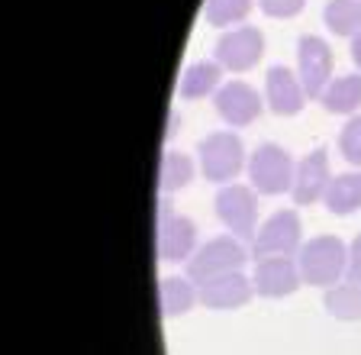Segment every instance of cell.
I'll use <instances>...</instances> for the list:
<instances>
[{
  "label": "cell",
  "mask_w": 361,
  "mask_h": 355,
  "mask_svg": "<svg viewBox=\"0 0 361 355\" xmlns=\"http://www.w3.org/2000/svg\"><path fill=\"white\" fill-rule=\"evenodd\" d=\"M297 265L307 284H336L348 272V252L336 236H316L307 246H300Z\"/></svg>",
  "instance_id": "cell-1"
},
{
  "label": "cell",
  "mask_w": 361,
  "mask_h": 355,
  "mask_svg": "<svg viewBox=\"0 0 361 355\" xmlns=\"http://www.w3.org/2000/svg\"><path fill=\"white\" fill-rule=\"evenodd\" d=\"M248 252L239 242V236H219V239H210L203 249H197V255L188 262V278L203 284V281L216 278V275L226 272H239L245 265Z\"/></svg>",
  "instance_id": "cell-2"
},
{
  "label": "cell",
  "mask_w": 361,
  "mask_h": 355,
  "mask_svg": "<svg viewBox=\"0 0 361 355\" xmlns=\"http://www.w3.org/2000/svg\"><path fill=\"white\" fill-rule=\"evenodd\" d=\"M248 174L262 194H284L287 188H293V159L281 145L262 143L248 162Z\"/></svg>",
  "instance_id": "cell-3"
},
{
  "label": "cell",
  "mask_w": 361,
  "mask_h": 355,
  "mask_svg": "<svg viewBox=\"0 0 361 355\" xmlns=\"http://www.w3.org/2000/svg\"><path fill=\"white\" fill-rule=\"evenodd\" d=\"M200 162L203 174L210 181H233L242 172V162H245L242 139L235 133H213L200 143Z\"/></svg>",
  "instance_id": "cell-4"
},
{
  "label": "cell",
  "mask_w": 361,
  "mask_h": 355,
  "mask_svg": "<svg viewBox=\"0 0 361 355\" xmlns=\"http://www.w3.org/2000/svg\"><path fill=\"white\" fill-rule=\"evenodd\" d=\"M216 217L233 229L239 239H255L258 233V200L255 191L245 184H229L216 194Z\"/></svg>",
  "instance_id": "cell-5"
},
{
  "label": "cell",
  "mask_w": 361,
  "mask_h": 355,
  "mask_svg": "<svg viewBox=\"0 0 361 355\" xmlns=\"http://www.w3.org/2000/svg\"><path fill=\"white\" fill-rule=\"evenodd\" d=\"M155 219H158V239H155L158 242V255L165 258V262H184V258H190L194 242H197L194 219L178 217L168 200L158 204V217Z\"/></svg>",
  "instance_id": "cell-6"
},
{
  "label": "cell",
  "mask_w": 361,
  "mask_h": 355,
  "mask_svg": "<svg viewBox=\"0 0 361 355\" xmlns=\"http://www.w3.org/2000/svg\"><path fill=\"white\" fill-rule=\"evenodd\" d=\"M300 249V217L293 210H278L255 233V255H293Z\"/></svg>",
  "instance_id": "cell-7"
},
{
  "label": "cell",
  "mask_w": 361,
  "mask_h": 355,
  "mask_svg": "<svg viewBox=\"0 0 361 355\" xmlns=\"http://www.w3.org/2000/svg\"><path fill=\"white\" fill-rule=\"evenodd\" d=\"M297 59H300V81H303L307 97H323L329 75H332L329 42L319 36H303L300 46H297Z\"/></svg>",
  "instance_id": "cell-8"
},
{
  "label": "cell",
  "mask_w": 361,
  "mask_h": 355,
  "mask_svg": "<svg viewBox=\"0 0 361 355\" xmlns=\"http://www.w3.org/2000/svg\"><path fill=\"white\" fill-rule=\"evenodd\" d=\"M300 265L290 255H262L255 265V291L262 297H287L300 287Z\"/></svg>",
  "instance_id": "cell-9"
},
{
  "label": "cell",
  "mask_w": 361,
  "mask_h": 355,
  "mask_svg": "<svg viewBox=\"0 0 361 355\" xmlns=\"http://www.w3.org/2000/svg\"><path fill=\"white\" fill-rule=\"evenodd\" d=\"M262 52H264V39L255 26H242V30L226 32L216 42V61L233 71H248L262 59Z\"/></svg>",
  "instance_id": "cell-10"
},
{
  "label": "cell",
  "mask_w": 361,
  "mask_h": 355,
  "mask_svg": "<svg viewBox=\"0 0 361 355\" xmlns=\"http://www.w3.org/2000/svg\"><path fill=\"white\" fill-rule=\"evenodd\" d=\"M216 110L226 123L248 126V123H255L258 114H262V97L245 81H229L216 91Z\"/></svg>",
  "instance_id": "cell-11"
},
{
  "label": "cell",
  "mask_w": 361,
  "mask_h": 355,
  "mask_svg": "<svg viewBox=\"0 0 361 355\" xmlns=\"http://www.w3.org/2000/svg\"><path fill=\"white\" fill-rule=\"evenodd\" d=\"M252 287H255V281H248L242 272H226L210 281H203L200 301L210 310H233L252 301Z\"/></svg>",
  "instance_id": "cell-12"
},
{
  "label": "cell",
  "mask_w": 361,
  "mask_h": 355,
  "mask_svg": "<svg viewBox=\"0 0 361 355\" xmlns=\"http://www.w3.org/2000/svg\"><path fill=\"white\" fill-rule=\"evenodd\" d=\"M326 188H329V159H326V149H316L297 165L290 191L297 204H313L326 194Z\"/></svg>",
  "instance_id": "cell-13"
},
{
  "label": "cell",
  "mask_w": 361,
  "mask_h": 355,
  "mask_svg": "<svg viewBox=\"0 0 361 355\" xmlns=\"http://www.w3.org/2000/svg\"><path fill=\"white\" fill-rule=\"evenodd\" d=\"M264 94H268V107L278 116H293L303 110V84L284 68V65H274L268 68V78H264Z\"/></svg>",
  "instance_id": "cell-14"
},
{
  "label": "cell",
  "mask_w": 361,
  "mask_h": 355,
  "mask_svg": "<svg viewBox=\"0 0 361 355\" xmlns=\"http://www.w3.org/2000/svg\"><path fill=\"white\" fill-rule=\"evenodd\" d=\"M326 207L329 213L336 217H348L361 207V172H352V174H338L336 181H329L326 188Z\"/></svg>",
  "instance_id": "cell-15"
},
{
  "label": "cell",
  "mask_w": 361,
  "mask_h": 355,
  "mask_svg": "<svg viewBox=\"0 0 361 355\" xmlns=\"http://www.w3.org/2000/svg\"><path fill=\"white\" fill-rule=\"evenodd\" d=\"M323 107L329 114H355L361 107V78L342 75L323 91Z\"/></svg>",
  "instance_id": "cell-16"
},
{
  "label": "cell",
  "mask_w": 361,
  "mask_h": 355,
  "mask_svg": "<svg viewBox=\"0 0 361 355\" xmlns=\"http://www.w3.org/2000/svg\"><path fill=\"white\" fill-rule=\"evenodd\" d=\"M219 61H194L184 78H180V97L184 100H197V97H207L210 91H216L219 84Z\"/></svg>",
  "instance_id": "cell-17"
},
{
  "label": "cell",
  "mask_w": 361,
  "mask_h": 355,
  "mask_svg": "<svg viewBox=\"0 0 361 355\" xmlns=\"http://www.w3.org/2000/svg\"><path fill=\"white\" fill-rule=\"evenodd\" d=\"M323 20L336 36H358L361 32V0H329Z\"/></svg>",
  "instance_id": "cell-18"
},
{
  "label": "cell",
  "mask_w": 361,
  "mask_h": 355,
  "mask_svg": "<svg viewBox=\"0 0 361 355\" xmlns=\"http://www.w3.org/2000/svg\"><path fill=\"white\" fill-rule=\"evenodd\" d=\"M326 310L338 320H361V281L326 291Z\"/></svg>",
  "instance_id": "cell-19"
},
{
  "label": "cell",
  "mask_w": 361,
  "mask_h": 355,
  "mask_svg": "<svg viewBox=\"0 0 361 355\" xmlns=\"http://www.w3.org/2000/svg\"><path fill=\"white\" fill-rule=\"evenodd\" d=\"M194 303H197V294H194V284H190V281H184V278L161 281V310H165V317L188 313Z\"/></svg>",
  "instance_id": "cell-20"
},
{
  "label": "cell",
  "mask_w": 361,
  "mask_h": 355,
  "mask_svg": "<svg viewBox=\"0 0 361 355\" xmlns=\"http://www.w3.org/2000/svg\"><path fill=\"white\" fill-rule=\"evenodd\" d=\"M190 178H194V162H190L184 152H165V159H161V181H158V188L165 191V194H171V191L190 184Z\"/></svg>",
  "instance_id": "cell-21"
},
{
  "label": "cell",
  "mask_w": 361,
  "mask_h": 355,
  "mask_svg": "<svg viewBox=\"0 0 361 355\" xmlns=\"http://www.w3.org/2000/svg\"><path fill=\"white\" fill-rule=\"evenodd\" d=\"M248 10H252V0H207L210 26H229L235 20H245Z\"/></svg>",
  "instance_id": "cell-22"
},
{
  "label": "cell",
  "mask_w": 361,
  "mask_h": 355,
  "mask_svg": "<svg viewBox=\"0 0 361 355\" xmlns=\"http://www.w3.org/2000/svg\"><path fill=\"white\" fill-rule=\"evenodd\" d=\"M338 149L352 165H361V116H352L338 136Z\"/></svg>",
  "instance_id": "cell-23"
},
{
  "label": "cell",
  "mask_w": 361,
  "mask_h": 355,
  "mask_svg": "<svg viewBox=\"0 0 361 355\" xmlns=\"http://www.w3.org/2000/svg\"><path fill=\"white\" fill-rule=\"evenodd\" d=\"M307 0H262V10L268 16H293L300 13Z\"/></svg>",
  "instance_id": "cell-24"
},
{
  "label": "cell",
  "mask_w": 361,
  "mask_h": 355,
  "mask_svg": "<svg viewBox=\"0 0 361 355\" xmlns=\"http://www.w3.org/2000/svg\"><path fill=\"white\" fill-rule=\"evenodd\" d=\"M348 278L361 281V236L352 242V249H348Z\"/></svg>",
  "instance_id": "cell-25"
},
{
  "label": "cell",
  "mask_w": 361,
  "mask_h": 355,
  "mask_svg": "<svg viewBox=\"0 0 361 355\" xmlns=\"http://www.w3.org/2000/svg\"><path fill=\"white\" fill-rule=\"evenodd\" d=\"M352 59H355V65L361 68V32L358 36H352Z\"/></svg>",
  "instance_id": "cell-26"
}]
</instances>
